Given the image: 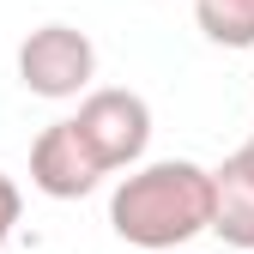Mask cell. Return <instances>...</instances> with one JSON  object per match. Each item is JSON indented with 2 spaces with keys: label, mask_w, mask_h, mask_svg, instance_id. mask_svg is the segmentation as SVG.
Masks as SVG:
<instances>
[{
  "label": "cell",
  "mask_w": 254,
  "mask_h": 254,
  "mask_svg": "<svg viewBox=\"0 0 254 254\" xmlns=\"http://www.w3.org/2000/svg\"><path fill=\"white\" fill-rule=\"evenodd\" d=\"M212 176H218V218H212V230L230 248H254V182L230 164V157Z\"/></svg>",
  "instance_id": "5"
},
{
  "label": "cell",
  "mask_w": 254,
  "mask_h": 254,
  "mask_svg": "<svg viewBox=\"0 0 254 254\" xmlns=\"http://www.w3.org/2000/svg\"><path fill=\"white\" fill-rule=\"evenodd\" d=\"M212 218H218V176L194 157L139 164L109 194V230L145 254H170L194 242L200 230H212Z\"/></svg>",
  "instance_id": "1"
},
{
  "label": "cell",
  "mask_w": 254,
  "mask_h": 254,
  "mask_svg": "<svg viewBox=\"0 0 254 254\" xmlns=\"http://www.w3.org/2000/svg\"><path fill=\"white\" fill-rule=\"evenodd\" d=\"M18 212H24V194H18V182L0 170V248L12 242V230H18Z\"/></svg>",
  "instance_id": "7"
},
{
  "label": "cell",
  "mask_w": 254,
  "mask_h": 254,
  "mask_svg": "<svg viewBox=\"0 0 254 254\" xmlns=\"http://www.w3.org/2000/svg\"><path fill=\"white\" fill-rule=\"evenodd\" d=\"M248 97H254V79H248Z\"/></svg>",
  "instance_id": "9"
},
{
  "label": "cell",
  "mask_w": 254,
  "mask_h": 254,
  "mask_svg": "<svg viewBox=\"0 0 254 254\" xmlns=\"http://www.w3.org/2000/svg\"><path fill=\"white\" fill-rule=\"evenodd\" d=\"M194 24L218 49H254V0H194Z\"/></svg>",
  "instance_id": "6"
},
{
  "label": "cell",
  "mask_w": 254,
  "mask_h": 254,
  "mask_svg": "<svg viewBox=\"0 0 254 254\" xmlns=\"http://www.w3.org/2000/svg\"><path fill=\"white\" fill-rule=\"evenodd\" d=\"M230 164H236V170H242V176L254 182V133H248V139H242V145L230 151Z\"/></svg>",
  "instance_id": "8"
},
{
  "label": "cell",
  "mask_w": 254,
  "mask_h": 254,
  "mask_svg": "<svg viewBox=\"0 0 254 254\" xmlns=\"http://www.w3.org/2000/svg\"><path fill=\"white\" fill-rule=\"evenodd\" d=\"M18 79L30 97H49V103H67V97H91V79H97V43L73 24H43L30 30L24 49H18Z\"/></svg>",
  "instance_id": "3"
},
{
  "label": "cell",
  "mask_w": 254,
  "mask_h": 254,
  "mask_svg": "<svg viewBox=\"0 0 254 254\" xmlns=\"http://www.w3.org/2000/svg\"><path fill=\"white\" fill-rule=\"evenodd\" d=\"M109 170L97 164V151L85 145V133L73 121H49L37 145H30V188L49 200H85Z\"/></svg>",
  "instance_id": "4"
},
{
  "label": "cell",
  "mask_w": 254,
  "mask_h": 254,
  "mask_svg": "<svg viewBox=\"0 0 254 254\" xmlns=\"http://www.w3.org/2000/svg\"><path fill=\"white\" fill-rule=\"evenodd\" d=\"M73 127L85 133V145L97 151V164L109 176L115 170H139V157L151 145V103L139 91H127V85H103V91H91L79 103Z\"/></svg>",
  "instance_id": "2"
}]
</instances>
